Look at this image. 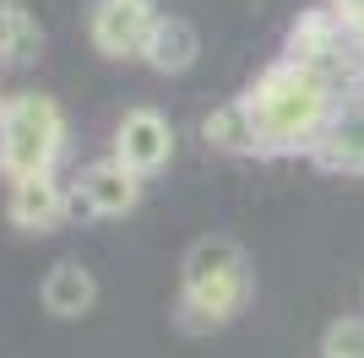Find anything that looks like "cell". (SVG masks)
Instances as JSON below:
<instances>
[{
	"mask_svg": "<svg viewBox=\"0 0 364 358\" xmlns=\"http://www.w3.org/2000/svg\"><path fill=\"white\" fill-rule=\"evenodd\" d=\"M196 60H201V33H196V22H185V16L164 11V16H158V28H152V38H147L141 65H152L158 76H185Z\"/></svg>",
	"mask_w": 364,
	"mask_h": 358,
	"instance_id": "30bf717a",
	"label": "cell"
},
{
	"mask_svg": "<svg viewBox=\"0 0 364 358\" xmlns=\"http://www.w3.org/2000/svg\"><path fill=\"white\" fill-rule=\"evenodd\" d=\"M201 141H207V152H218V158H261L256 119H250L245 92H240V98H228V104H218L213 114L201 119Z\"/></svg>",
	"mask_w": 364,
	"mask_h": 358,
	"instance_id": "8fae6325",
	"label": "cell"
},
{
	"mask_svg": "<svg viewBox=\"0 0 364 358\" xmlns=\"http://www.w3.org/2000/svg\"><path fill=\"white\" fill-rule=\"evenodd\" d=\"M326 6H332V11H337V16H343V22H348V16H353V11H364V0H326Z\"/></svg>",
	"mask_w": 364,
	"mask_h": 358,
	"instance_id": "5bb4252c",
	"label": "cell"
},
{
	"mask_svg": "<svg viewBox=\"0 0 364 358\" xmlns=\"http://www.w3.org/2000/svg\"><path fill=\"white\" fill-rule=\"evenodd\" d=\"M44 55V22L28 0H0V71H28Z\"/></svg>",
	"mask_w": 364,
	"mask_h": 358,
	"instance_id": "7c38bea8",
	"label": "cell"
},
{
	"mask_svg": "<svg viewBox=\"0 0 364 358\" xmlns=\"http://www.w3.org/2000/svg\"><path fill=\"white\" fill-rule=\"evenodd\" d=\"M256 298V271L240 239L228 234H201L180 261V304H174V326L191 337L234 326Z\"/></svg>",
	"mask_w": 364,
	"mask_h": 358,
	"instance_id": "7a4b0ae2",
	"label": "cell"
},
{
	"mask_svg": "<svg viewBox=\"0 0 364 358\" xmlns=\"http://www.w3.org/2000/svg\"><path fill=\"white\" fill-rule=\"evenodd\" d=\"M71 141L65 109L49 92H11V104L0 114V174L6 185L28 174H55Z\"/></svg>",
	"mask_w": 364,
	"mask_h": 358,
	"instance_id": "3957f363",
	"label": "cell"
},
{
	"mask_svg": "<svg viewBox=\"0 0 364 358\" xmlns=\"http://www.w3.org/2000/svg\"><path fill=\"white\" fill-rule=\"evenodd\" d=\"M6 104H11V98H6V87H0V114H6Z\"/></svg>",
	"mask_w": 364,
	"mask_h": 358,
	"instance_id": "9a60e30c",
	"label": "cell"
},
{
	"mask_svg": "<svg viewBox=\"0 0 364 358\" xmlns=\"http://www.w3.org/2000/svg\"><path fill=\"white\" fill-rule=\"evenodd\" d=\"M158 6L152 0H92L87 6V44L98 49L114 65H131V60L147 55V38L158 28Z\"/></svg>",
	"mask_w": 364,
	"mask_h": 358,
	"instance_id": "277c9868",
	"label": "cell"
},
{
	"mask_svg": "<svg viewBox=\"0 0 364 358\" xmlns=\"http://www.w3.org/2000/svg\"><path fill=\"white\" fill-rule=\"evenodd\" d=\"M76 195L60 174H28L6 185V223L16 234H55V228L71 223Z\"/></svg>",
	"mask_w": 364,
	"mask_h": 358,
	"instance_id": "52a82bcc",
	"label": "cell"
},
{
	"mask_svg": "<svg viewBox=\"0 0 364 358\" xmlns=\"http://www.w3.org/2000/svg\"><path fill=\"white\" fill-rule=\"evenodd\" d=\"M109 152H114L131 174L158 179L168 168V158H174V125H168L164 109L136 104V109H125V114L114 119V141H109Z\"/></svg>",
	"mask_w": 364,
	"mask_h": 358,
	"instance_id": "8992f818",
	"label": "cell"
},
{
	"mask_svg": "<svg viewBox=\"0 0 364 358\" xmlns=\"http://www.w3.org/2000/svg\"><path fill=\"white\" fill-rule=\"evenodd\" d=\"M310 163H316L321 174H337V179H364V98H353V104L332 119V131L316 141Z\"/></svg>",
	"mask_w": 364,
	"mask_h": 358,
	"instance_id": "ba28073f",
	"label": "cell"
},
{
	"mask_svg": "<svg viewBox=\"0 0 364 358\" xmlns=\"http://www.w3.org/2000/svg\"><path fill=\"white\" fill-rule=\"evenodd\" d=\"M141 185H147V179L131 174V168L109 152V158H92V163L76 168L71 195H76L82 223H114V217H131V212L141 207Z\"/></svg>",
	"mask_w": 364,
	"mask_h": 358,
	"instance_id": "5b68a950",
	"label": "cell"
},
{
	"mask_svg": "<svg viewBox=\"0 0 364 358\" xmlns=\"http://www.w3.org/2000/svg\"><path fill=\"white\" fill-rule=\"evenodd\" d=\"M245 104H250V119H256L261 158H310L316 141L332 131V119L348 109V98L321 71L277 55L245 87Z\"/></svg>",
	"mask_w": 364,
	"mask_h": 358,
	"instance_id": "6da1fadb",
	"label": "cell"
},
{
	"mask_svg": "<svg viewBox=\"0 0 364 358\" xmlns=\"http://www.w3.org/2000/svg\"><path fill=\"white\" fill-rule=\"evenodd\" d=\"M316 353L321 358H364V315H337V320H326Z\"/></svg>",
	"mask_w": 364,
	"mask_h": 358,
	"instance_id": "4fadbf2b",
	"label": "cell"
},
{
	"mask_svg": "<svg viewBox=\"0 0 364 358\" xmlns=\"http://www.w3.org/2000/svg\"><path fill=\"white\" fill-rule=\"evenodd\" d=\"M38 304H44L55 320H82L98 304V277H92L82 261H55L38 283Z\"/></svg>",
	"mask_w": 364,
	"mask_h": 358,
	"instance_id": "9c48e42d",
	"label": "cell"
}]
</instances>
